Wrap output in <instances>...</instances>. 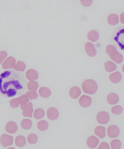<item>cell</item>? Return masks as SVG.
I'll list each match as a JSON object with an SVG mask.
<instances>
[{"instance_id": "cb8c5ba5", "label": "cell", "mask_w": 124, "mask_h": 149, "mask_svg": "<svg viewBox=\"0 0 124 149\" xmlns=\"http://www.w3.org/2000/svg\"><path fill=\"white\" fill-rule=\"evenodd\" d=\"M39 87V84L37 81H31L27 84V87L29 90L32 91H37Z\"/></svg>"}, {"instance_id": "8fae6325", "label": "cell", "mask_w": 124, "mask_h": 149, "mask_svg": "<svg viewBox=\"0 0 124 149\" xmlns=\"http://www.w3.org/2000/svg\"><path fill=\"white\" fill-rule=\"evenodd\" d=\"M107 100L110 104H116L119 101V97L117 94L114 93H111L108 95Z\"/></svg>"}, {"instance_id": "9a60e30c", "label": "cell", "mask_w": 124, "mask_h": 149, "mask_svg": "<svg viewBox=\"0 0 124 149\" xmlns=\"http://www.w3.org/2000/svg\"><path fill=\"white\" fill-rule=\"evenodd\" d=\"M27 77L29 80L34 81L38 79L39 75L37 71L30 69L27 72Z\"/></svg>"}, {"instance_id": "603a6c76", "label": "cell", "mask_w": 124, "mask_h": 149, "mask_svg": "<svg viewBox=\"0 0 124 149\" xmlns=\"http://www.w3.org/2000/svg\"><path fill=\"white\" fill-rule=\"evenodd\" d=\"M110 146L112 149H120L122 147V144L119 140H114L111 142Z\"/></svg>"}, {"instance_id": "52a82bcc", "label": "cell", "mask_w": 124, "mask_h": 149, "mask_svg": "<svg viewBox=\"0 0 124 149\" xmlns=\"http://www.w3.org/2000/svg\"><path fill=\"white\" fill-rule=\"evenodd\" d=\"M92 98L90 96L84 95L80 98L79 103L83 107L87 108L92 104Z\"/></svg>"}, {"instance_id": "d6986e66", "label": "cell", "mask_w": 124, "mask_h": 149, "mask_svg": "<svg viewBox=\"0 0 124 149\" xmlns=\"http://www.w3.org/2000/svg\"><path fill=\"white\" fill-rule=\"evenodd\" d=\"M105 69L108 72H112L116 70L117 66L113 62L109 61L104 64Z\"/></svg>"}, {"instance_id": "d4e9b609", "label": "cell", "mask_w": 124, "mask_h": 149, "mask_svg": "<svg viewBox=\"0 0 124 149\" xmlns=\"http://www.w3.org/2000/svg\"><path fill=\"white\" fill-rule=\"evenodd\" d=\"M28 141L30 144H35L38 141V137L35 134H30L28 137Z\"/></svg>"}, {"instance_id": "9c48e42d", "label": "cell", "mask_w": 124, "mask_h": 149, "mask_svg": "<svg viewBox=\"0 0 124 149\" xmlns=\"http://www.w3.org/2000/svg\"><path fill=\"white\" fill-rule=\"evenodd\" d=\"M85 50L87 54L90 57H94L96 56V52L93 43L87 42L85 45Z\"/></svg>"}, {"instance_id": "4fadbf2b", "label": "cell", "mask_w": 124, "mask_h": 149, "mask_svg": "<svg viewBox=\"0 0 124 149\" xmlns=\"http://www.w3.org/2000/svg\"><path fill=\"white\" fill-rule=\"evenodd\" d=\"M81 93V91L79 87L75 86L72 88L70 91V97L73 99H77Z\"/></svg>"}, {"instance_id": "f546056e", "label": "cell", "mask_w": 124, "mask_h": 149, "mask_svg": "<svg viewBox=\"0 0 124 149\" xmlns=\"http://www.w3.org/2000/svg\"><path fill=\"white\" fill-rule=\"evenodd\" d=\"M122 70L123 72V73H124V64L123 66V67L122 68Z\"/></svg>"}, {"instance_id": "7c38bea8", "label": "cell", "mask_w": 124, "mask_h": 149, "mask_svg": "<svg viewBox=\"0 0 124 149\" xmlns=\"http://www.w3.org/2000/svg\"><path fill=\"white\" fill-rule=\"evenodd\" d=\"M122 75L119 72H116L111 74L109 76L110 80L114 84L119 83L122 80Z\"/></svg>"}, {"instance_id": "ac0fdd59", "label": "cell", "mask_w": 124, "mask_h": 149, "mask_svg": "<svg viewBox=\"0 0 124 149\" xmlns=\"http://www.w3.org/2000/svg\"><path fill=\"white\" fill-rule=\"evenodd\" d=\"M39 92L40 96L44 98L49 97L52 94L50 89L46 87L40 88L39 90Z\"/></svg>"}, {"instance_id": "ffe728a7", "label": "cell", "mask_w": 124, "mask_h": 149, "mask_svg": "<svg viewBox=\"0 0 124 149\" xmlns=\"http://www.w3.org/2000/svg\"><path fill=\"white\" fill-rule=\"evenodd\" d=\"M37 128L40 131H44L48 130L49 127V124L47 121L42 120L39 121L37 124Z\"/></svg>"}, {"instance_id": "484cf974", "label": "cell", "mask_w": 124, "mask_h": 149, "mask_svg": "<svg viewBox=\"0 0 124 149\" xmlns=\"http://www.w3.org/2000/svg\"><path fill=\"white\" fill-rule=\"evenodd\" d=\"M80 2L83 6L86 7H90L93 3L92 0H80Z\"/></svg>"}, {"instance_id": "5bb4252c", "label": "cell", "mask_w": 124, "mask_h": 149, "mask_svg": "<svg viewBox=\"0 0 124 149\" xmlns=\"http://www.w3.org/2000/svg\"><path fill=\"white\" fill-rule=\"evenodd\" d=\"M94 133L99 138L103 139L106 135V128L101 126L96 127L95 129Z\"/></svg>"}, {"instance_id": "44dd1931", "label": "cell", "mask_w": 124, "mask_h": 149, "mask_svg": "<svg viewBox=\"0 0 124 149\" xmlns=\"http://www.w3.org/2000/svg\"><path fill=\"white\" fill-rule=\"evenodd\" d=\"M45 115V113L44 110L39 108L36 109L34 111V117L36 119L40 120L44 118Z\"/></svg>"}, {"instance_id": "6da1fadb", "label": "cell", "mask_w": 124, "mask_h": 149, "mask_svg": "<svg viewBox=\"0 0 124 149\" xmlns=\"http://www.w3.org/2000/svg\"><path fill=\"white\" fill-rule=\"evenodd\" d=\"M25 75L14 70L6 71L0 75V94L6 97L21 96L27 91Z\"/></svg>"}, {"instance_id": "277c9868", "label": "cell", "mask_w": 124, "mask_h": 149, "mask_svg": "<svg viewBox=\"0 0 124 149\" xmlns=\"http://www.w3.org/2000/svg\"><path fill=\"white\" fill-rule=\"evenodd\" d=\"M114 39L121 50L124 51V26L117 32Z\"/></svg>"}, {"instance_id": "2e32d148", "label": "cell", "mask_w": 124, "mask_h": 149, "mask_svg": "<svg viewBox=\"0 0 124 149\" xmlns=\"http://www.w3.org/2000/svg\"><path fill=\"white\" fill-rule=\"evenodd\" d=\"M87 38L91 41L96 42L99 40V34L97 31L93 30L88 33Z\"/></svg>"}, {"instance_id": "f1b7e54d", "label": "cell", "mask_w": 124, "mask_h": 149, "mask_svg": "<svg viewBox=\"0 0 124 149\" xmlns=\"http://www.w3.org/2000/svg\"><path fill=\"white\" fill-rule=\"evenodd\" d=\"M120 19L121 23L124 24V12L121 14Z\"/></svg>"}, {"instance_id": "e0dca14e", "label": "cell", "mask_w": 124, "mask_h": 149, "mask_svg": "<svg viewBox=\"0 0 124 149\" xmlns=\"http://www.w3.org/2000/svg\"><path fill=\"white\" fill-rule=\"evenodd\" d=\"M108 22L111 25H116L119 22V17L116 14H112L108 17Z\"/></svg>"}, {"instance_id": "8992f818", "label": "cell", "mask_w": 124, "mask_h": 149, "mask_svg": "<svg viewBox=\"0 0 124 149\" xmlns=\"http://www.w3.org/2000/svg\"><path fill=\"white\" fill-rule=\"evenodd\" d=\"M120 130L119 127L116 125H111L107 129V134L111 138H116L119 135Z\"/></svg>"}, {"instance_id": "30bf717a", "label": "cell", "mask_w": 124, "mask_h": 149, "mask_svg": "<svg viewBox=\"0 0 124 149\" xmlns=\"http://www.w3.org/2000/svg\"><path fill=\"white\" fill-rule=\"evenodd\" d=\"M87 144L90 148L94 149L97 147L99 143V140L94 136H92L88 138Z\"/></svg>"}, {"instance_id": "ba28073f", "label": "cell", "mask_w": 124, "mask_h": 149, "mask_svg": "<svg viewBox=\"0 0 124 149\" xmlns=\"http://www.w3.org/2000/svg\"><path fill=\"white\" fill-rule=\"evenodd\" d=\"M47 118L50 120H55L59 118V111L54 107L49 108L47 110Z\"/></svg>"}, {"instance_id": "7402d4cb", "label": "cell", "mask_w": 124, "mask_h": 149, "mask_svg": "<svg viewBox=\"0 0 124 149\" xmlns=\"http://www.w3.org/2000/svg\"><path fill=\"white\" fill-rule=\"evenodd\" d=\"M123 108L121 105H118L112 107L111 111L112 113L115 115H119L123 112Z\"/></svg>"}, {"instance_id": "7a4b0ae2", "label": "cell", "mask_w": 124, "mask_h": 149, "mask_svg": "<svg viewBox=\"0 0 124 149\" xmlns=\"http://www.w3.org/2000/svg\"><path fill=\"white\" fill-rule=\"evenodd\" d=\"M82 88L85 93L93 95L97 92L98 86L96 81L92 79H88L82 84Z\"/></svg>"}, {"instance_id": "4316f807", "label": "cell", "mask_w": 124, "mask_h": 149, "mask_svg": "<svg viewBox=\"0 0 124 149\" xmlns=\"http://www.w3.org/2000/svg\"><path fill=\"white\" fill-rule=\"evenodd\" d=\"M28 93L30 94V98L31 100L36 99L38 97V95H37V92H32Z\"/></svg>"}, {"instance_id": "83f0119b", "label": "cell", "mask_w": 124, "mask_h": 149, "mask_svg": "<svg viewBox=\"0 0 124 149\" xmlns=\"http://www.w3.org/2000/svg\"><path fill=\"white\" fill-rule=\"evenodd\" d=\"M109 144L106 142H102L101 143L99 149H110Z\"/></svg>"}, {"instance_id": "3957f363", "label": "cell", "mask_w": 124, "mask_h": 149, "mask_svg": "<svg viewBox=\"0 0 124 149\" xmlns=\"http://www.w3.org/2000/svg\"><path fill=\"white\" fill-rule=\"evenodd\" d=\"M106 52L111 59L115 63L120 64L122 63L123 57L122 55L117 51L114 46L109 45L106 47Z\"/></svg>"}, {"instance_id": "5b68a950", "label": "cell", "mask_w": 124, "mask_h": 149, "mask_svg": "<svg viewBox=\"0 0 124 149\" xmlns=\"http://www.w3.org/2000/svg\"><path fill=\"white\" fill-rule=\"evenodd\" d=\"M110 120L109 114L106 111H101L96 116V120L99 123L106 124L108 123Z\"/></svg>"}]
</instances>
